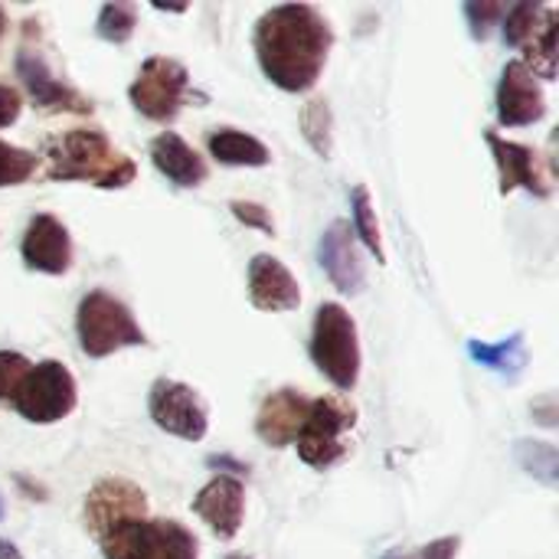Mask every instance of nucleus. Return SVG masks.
<instances>
[{"label":"nucleus","instance_id":"1","mask_svg":"<svg viewBox=\"0 0 559 559\" xmlns=\"http://www.w3.org/2000/svg\"><path fill=\"white\" fill-rule=\"evenodd\" d=\"M259 69L282 92H311L328 66L334 29L311 3H278L255 20L252 33Z\"/></svg>","mask_w":559,"mask_h":559},{"label":"nucleus","instance_id":"2","mask_svg":"<svg viewBox=\"0 0 559 559\" xmlns=\"http://www.w3.org/2000/svg\"><path fill=\"white\" fill-rule=\"evenodd\" d=\"M43 174L52 183H92L98 190H124L138 177V164L118 151L102 128H69L43 144Z\"/></svg>","mask_w":559,"mask_h":559},{"label":"nucleus","instance_id":"3","mask_svg":"<svg viewBox=\"0 0 559 559\" xmlns=\"http://www.w3.org/2000/svg\"><path fill=\"white\" fill-rule=\"evenodd\" d=\"M75 337H79V350L92 360H105L118 350L128 347H144L147 334L138 324V318L131 314V308L115 298L111 292H88L79 308H75Z\"/></svg>","mask_w":559,"mask_h":559},{"label":"nucleus","instance_id":"4","mask_svg":"<svg viewBox=\"0 0 559 559\" xmlns=\"http://www.w3.org/2000/svg\"><path fill=\"white\" fill-rule=\"evenodd\" d=\"M308 354L314 360V367L341 390L350 393L360 380V367H364V354H360V334H357V321L350 318V311L337 301H324L314 311V324H311V344Z\"/></svg>","mask_w":559,"mask_h":559},{"label":"nucleus","instance_id":"5","mask_svg":"<svg viewBox=\"0 0 559 559\" xmlns=\"http://www.w3.org/2000/svg\"><path fill=\"white\" fill-rule=\"evenodd\" d=\"M354 429H357V406L347 396L311 400L308 416L295 436L298 459L318 472L341 465L350 452V432Z\"/></svg>","mask_w":559,"mask_h":559},{"label":"nucleus","instance_id":"6","mask_svg":"<svg viewBox=\"0 0 559 559\" xmlns=\"http://www.w3.org/2000/svg\"><path fill=\"white\" fill-rule=\"evenodd\" d=\"M98 547L105 559H200V540L193 531L167 518L128 521Z\"/></svg>","mask_w":559,"mask_h":559},{"label":"nucleus","instance_id":"7","mask_svg":"<svg viewBox=\"0 0 559 559\" xmlns=\"http://www.w3.org/2000/svg\"><path fill=\"white\" fill-rule=\"evenodd\" d=\"M10 406L33 426H56L79 406V383L62 360H39L20 380Z\"/></svg>","mask_w":559,"mask_h":559},{"label":"nucleus","instance_id":"8","mask_svg":"<svg viewBox=\"0 0 559 559\" xmlns=\"http://www.w3.org/2000/svg\"><path fill=\"white\" fill-rule=\"evenodd\" d=\"M190 85L193 79L183 62L170 56H151L141 62L134 82L128 85V98L134 111L144 115L147 121L170 124L190 102Z\"/></svg>","mask_w":559,"mask_h":559},{"label":"nucleus","instance_id":"9","mask_svg":"<svg viewBox=\"0 0 559 559\" xmlns=\"http://www.w3.org/2000/svg\"><path fill=\"white\" fill-rule=\"evenodd\" d=\"M147 413L160 432L183 442H203L210 432V409L203 396L180 380H154L147 393Z\"/></svg>","mask_w":559,"mask_h":559},{"label":"nucleus","instance_id":"10","mask_svg":"<svg viewBox=\"0 0 559 559\" xmlns=\"http://www.w3.org/2000/svg\"><path fill=\"white\" fill-rule=\"evenodd\" d=\"M485 141L491 147V157H495V167H498V183H501L504 197L514 193V190H527L531 197L547 200L554 193L550 160L537 147L521 144V141H508L498 131H488Z\"/></svg>","mask_w":559,"mask_h":559},{"label":"nucleus","instance_id":"11","mask_svg":"<svg viewBox=\"0 0 559 559\" xmlns=\"http://www.w3.org/2000/svg\"><path fill=\"white\" fill-rule=\"evenodd\" d=\"M147 518V495L128 478H102L82 504L85 531L102 544L111 531H118L128 521Z\"/></svg>","mask_w":559,"mask_h":559},{"label":"nucleus","instance_id":"12","mask_svg":"<svg viewBox=\"0 0 559 559\" xmlns=\"http://www.w3.org/2000/svg\"><path fill=\"white\" fill-rule=\"evenodd\" d=\"M16 75H20L26 95L33 98V105L39 111H46V115H92V102L79 88H72L69 82H62L49 69V62L39 49L23 46L16 52Z\"/></svg>","mask_w":559,"mask_h":559},{"label":"nucleus","instance_id":"13","mask_svg":"<svg viewBox=\"0 0 559 559\" xmlns=\"http://www.w3.org/2000/svg\"><path fill=\"white\" fill-rule=\"evenodd\" d=\"M495 105H498V121L504 128H527L547 118V92L521 59H511L501 69Z\"/></svg>","mask_w":559,"mask_h":559},{"label":"nucleus","instance_id":"14","mask_svg":"<svg viewBox=\"0 0 559 559\" xmlns=\"http://www.w3.org/2000/svg\"><path fill=\"white\" fill-rule=\"evenodd\" d=\"M20 259L29 272L39 275H66L75 262L72 236L62 219L52 213H36L26 223L23 242H20Z\"/></svg>","mask_w":559,"mask_h":559},{"label":"nucleus","instance_id":"15","mask_svg":"<svg viewBox=\"0 0 559 559\" xmlns=\"http://www.w3.org/2000/svg\"><path fill=\"white\" fill-rule=\"evenodd\" d=\"M190 508L216 540H236L246 521V485L233 475H216L197 491Z\"/></svg>","mask_w":559,"mask_h":559},{"label":"nucleus","instance_id":"16","mask_svg":"<svg viewBox=\"0 0 559 559\" xmlns=\"http://www.w3.org/2000/svg\"><path fill=\"white\" fill-rule=\"evenodd\" d=\"M318 259L321 269L328 272L331 285L344 295H360L367 285V262H364V249L350 229L347 219H334L321 242H318Z\"/></svg>","mask_w":559,"mask_h":559},{"label":"nucleus","instance_id":"17","mask_svg":"<svg viewBox=\"0 0 559 559\" xmlns=\"http://www.w3.org/2000/svg\"><path fill=\"white\" fill-rule=\"evenodd\" d=\"M249 301H252V308L272 311V314L298 311L301 285L282 259L259 252L249 262Z\"/></svg>","mask_w":559,"mask_h":559},{"label":"nucleus","instance_id":"18","mask_svg":"<svg viewBox=\"0 0 559 559\" xmlns=\"http://www.w3.org/2000/svg\"><path fill=\"white\" fill-rule=\"evenodd\" d=\"M311 400L301 390H275L262 400L259 413H255V436L269 445V449H288L295 445V436L308 416Z\"/></svg>","mask_w":559,"mask_h":559},{"label":"nucleus","instance_id":"19","mask_svg":"<svg viewBox=\"0 0 559 559\" xmlns=\"http://www.w3.org/2000/svg\"><path fill=\"white\" fill-rule=\"evenodd\" d=\"M147 151H151V164L157 167V174H164L180 190H193V187L206 183V177H210V164L177 131H160Z\"/></svg>","mask_w":559,"mask_h":559},{"label":"nucleus","instance_id":"20","mask_svg":"<svg viewBox=\"0 0 559 559\" xmlns=\"http://www.w3.org/2000/svg\"><path fill=\"white\" fill-rule=\"evenodd\" d=\"M206 147H210V157L226 167H269L272 164V151L265 147V141L239 128H213L206 134Z\"/></svg>","mask_w":559,"mask_h":559},{"label":"nucleus","instance_id":"21","mask_svg":"<svg viewBox=\"0 0 559 559\" xmlns=\"http://www.w3.org/2000/svg\"><path fill=\"white\" fill-rule=\"evenodd\" d=\"M524 49V66L537 75V79H544V82H554L559 72V10L550 3L547 7V16H544V23L537 26V33L521 46Z\"/></svg>","mask_w":559,"mask_h":559},{"label":"nucleus","instance_id":"22","mask_svg":"<svg viewBox=\"0 0 559 559\" xmlns=\"http://www.w3.org/2000/svg\"><path fill=\"white\" fill-rule=\"evenodd\" d=\"M468 357L508 380H518L524 373L527 364V347H524V334H511L498 344H481V341H468Z\"/></svg>","mask_w":559,"mask_h":559},{"label":"nucleus","instance_id":"23","mask_svg":"<svg viewBox=\"0 0 559 559\" xmlns=\"http://www.w3.org/2000/svg\"><path fill=\"white\" fill-rule=\"evenodd\" d=\"M350 229L357 236L360 246H367L380 265H386V249H383V233H380V223H377V210H373V197L364 183H357L350 190Z\"/></svg>","mask_w":559,"mask_h":559},{"label":"nucleus","instance_id":"24","mask_svg":"<svg viewBox=\"0 0 559 559\" xmlns=\"http://www.w3.org/2000/svg\"><path fill=\"white\" fill-rule=\"evenodd\" d=\"M301 134L318 157L331 160V154H334V115H331L328 98H311L301 108Z\"/></svg>","mask_w":559,"mask_h":559},{"label":"nucleus","instance_id":"25","mask_svg":"<svg viewBox=\"0 0 559 559\" xmlns=\"http://www.w3.org/2000/svg\"><path fill=\"white\" fill-rule=\"evenodd\" d=\"M547 7L550 3H540V0H521L514 7H508L504 16H501V36H504V43L514 46V49H521L537 33V26L544 23Z\"/></svg>","mask_w":559,"mask_h":559},{"label":"nucleus","instance_id":"26","mask_svg":"<svg viewBox=\"0 0 559 559\" xmlns=\"http://www.w3.org/2000/svg\"><path fill=\"white\" fill-rule=\"evenodd\" d=\"M138 29V3H128V0H111L98 10V20H95V33L98 39L111 43V46H124Z\"/></svg>","mask_w":559,"mask_h":559},{"label":"nucleus","instance_id":"27","mask_svg":"<svg viewBox=\"0 0 559 559\" xmlns=\"http://www.w3.org/2000/svg\"><path fill=\"white\" fill-rule=\"evenodd\" d=\"M36 167H39V157L33 151L0 141V190L26 183L36 174Z\"/></svg>","mask_w":559,"mask_h":559},{"label":"nucleus","instance_id":"28","mask_svg":"<svg viewBox=\"0 0 559 559\" xmlns=\"http://www.w3.org/2000/svg\"><path fill=\"white\" fill-rule=\"evenodd\" d=\"M518 455L531 475H537L544 485H557V449L550 442H521Z\"/></svg>","mask_w":559,"mask_h":559},{"label":"nucleus","instance_id":"29","mask_svg":"<svg viewBox=\"0 0 559 559\" xmlns=\"http://www.w3.org/2000/svg\"><path fill=\"white\" fill-rule=\"evenodd\" d=\"M504 10H508V3H501V0H468L465 3V16H468L472 36L485 43L491 36V29L501 23Z\"/></svg>","mask_w":559,"mask_h":559},{"label":"nucleus","instance_id":"30","mask_svg":"<svg viewBox=\"0 0 559 559\" xmlns=\"http://www.w3.org/2000/svg\"><path fill=\"white\" fill-rule=\"evenodd\" d=\"M33 364L20 350H0V403H10Z\"/></svg>","mask_w":559,"mask_h":559},{"label":"nucleus","instance_id":"31","mask_svg":"<svg viewBox=\"0 0 559 559\" xmlns=\"http://www.w3.org/2000/svg\"><path fill=\"white\" fill-rule=\"evenodd\" d=\"M229 213H233L242 226L259 229V233H265V236H275L272 213H269L262 203H252V200H233V203H229Z\"/></svg>","mask_w":559,"mask_h":559},{"label":"nucleus","instance_id":"32","mask_svg":"<svg viewBox=\"0 0 559 559\" xmlns=\"http://www.w3.org/2000/svg\"><path fill=\"white\" fill-rule=\"evenodd\" d=\"M20 115H23V95H20L13 85L0 82V128L16 124Z\"/></svg>","mask_w":559,"mask_h":559},{"label":"nucleus","instance_id":"33","mask_svg":"<svg viewBox=\"0 0 559 559\" xmlns=\"http://www.w3.org/2000/svg\"><path fill=\"white\" fill-rule=\"evenodd\" d=\"M210 468H229V472H233V478H236V475H242V472H249L246 465H239V462H233V459H226V455H223V459H216V455H213V459H210Z\"/></svg>","mask_w":559,"mask_h":559},{"label":"nucleus","instance_id":"34","mask_svg":"<svg viewBox=\"0 0 559 559\" xmlns=\"http://www.w3.org/2000/svg\"><path fill=\"white\" fill-rule=\"evenodd\" d=\"M0 559H23V554H20L16 544H10V540L0 537Z\"/></svg>","mask_w":559,"mask_h":559},{"label":"nucleus","instance_id":"35","mask_svg":"<svg viewBox=\"0 0 559 559\" xmlns=\"http://www.w3.org/2000/svg\"><path fill=\"white\" fill-rule=\"evenodd\" d=\"M7 29H10V16H7V10L0 7V43H3V36H7Z\"/></svg>","mask_w":559,"mask_h":559},{"label":"nucleus","instance_id":"36","mask_svg":"<svg viewBox=\"0 0 559 559\" xmlns=\"http://www.w3.org/2000/svg\"><path fill=\"white\" fill-rule=\"evenodd\" d=\"M3 514H7V508H3V498H0V521H3Z\"/></svg>","mask_w":559,"mask_h":559},{"label":"nucleus","instance_id":"37","mask_svg":"<svg viewBox=\"0 0 559 559\" xmlns=\"http://www.w3.org/2000/svg\"><path fill=\"white\" fill-rule=\"evenodd\" d=\"M226 559H246V557H226Z\"/></svg>","mask_w":559,"mask_h":559}]
</instances>
